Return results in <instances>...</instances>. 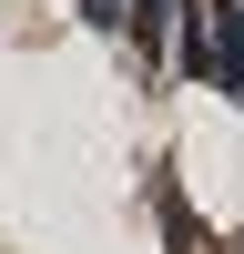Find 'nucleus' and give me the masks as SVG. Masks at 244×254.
Here are the masks:
<instances>
[{
  "instance_id": "nucleus-1",
  "label": "nucleus",
  "mask_w": 244,
  "mask_h": 254,
  "mask_svg": "<svg viewBox=\"0 0 244 254\" xmlns=\"http://www.w3.org/2000/svg\"><path fill=\"white\" fill-rule=\"evenodd\" d=\"M71 10H81V31H92V41H122V20H132V0H71Z\"/></svg>"
}]
</instances>
